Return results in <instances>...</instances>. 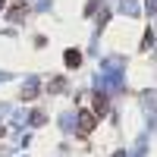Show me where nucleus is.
<instances>
[{
  "instance_id": "obj_1",
  "label": "nucleus",
  "mask_w": 157,
  "mask_h": 157,
  "mask_svg": "<svg viewBox=\"0 0 157 157\" xmlns=\"http://www.w3.org/2000/svg\"><path fill=\"white\" fill-rule=\"evenodd\" d=\"M0 6H3V0H0Z\"/></svg>"
}]
</instances>
